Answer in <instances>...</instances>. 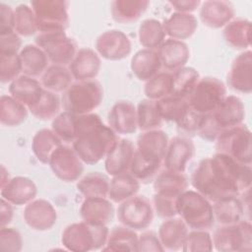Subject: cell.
<instances>
[{"label":"cell","instance_id":"6da1fadb","mask_svg":"<svg viewBox=\"0 0 252 252\" xmlns=\"http://www.w3.org/2000/svg\"><path fill=\"white\" fill-rule=\"evenodd\" d=\"M251 165L241 164L217 153L200 160L191 176V184L210 202L237 197L251 188Z\"/></svg>","mask_w":252,"mask_h":252},{"label":"cell","instance_id":"7a4b0ae2","mask_svg":"<svg viewBox=\"0 0 252 252\" xmlns=\"http://www.w3.org/2000/svg\"><path fill=\"white\" fill-rule=\"evenodd\" d=\"M117 134L95 113L77 115V135L72 147L84 163L95 164L106 157Z\"/></svg>","mask_w":252,"mask_h":252},{"label":"cell","instance_id":"3957f363","mask_svg":"<svg viewBox=\"0 0 252 252\" xmlns=\"http://www.w3.org/2000/svg\"><path fill=\"white\" fill-rule=\"evenodd\" d=\"M245 118V107L236 95H226L219 106L207 115L206 121L198 135L206 141H215L224 130L242 124Z\"/></svg>","mask_w":252,"mask_h":252},{"label":"cell","instance_id":"277c9868","mask_svg":"<svg viewBox=\"0 0 252 252\" xmlns=\"http://www.w3.org/2000/svg\"><path fill=\"white\" fill-rule=\"evenodd\" d=\"M177 215L191 229L209 230L214 226L213 205L194 190H185L176 199Z\"/></svg>","mask_w":252,"mask_h":252},{"label":"cell","instance_id":"5b68a950","mask_svg":"<svg viewBox=\"0 0 252 252\" xmlns=\"http://www.w3.org/2000/svg\"><path fill=\"white\" fill-rule=\"evenodd\" d=\"M102 97L103 90L98 81H76L63 93L61 105L64 111L83 115L92 113L100 104Z\"/></svg>","mask_w":252,"mask_h":252},{"label":"cell","instance_id":"8992f818","mask_svg":"<svg viewBox=\"0 0 252 252\" xmlns=\"http://www.w3.org/2000/svg\"><path fill=\"white\" fill-rule=\"evenodd\" d=\"M108 228L106 225H94L84 220L73 222L62 232L61 242L67 250L86 252L102 249L105 245Z\"/></svg>","mask_w":252,"mask_h":252},{"label":"cell","instance_id":"52a82bcc","mask_svg":"<svg viewBox=\"0 0 252 252\" xmlns=\"http://www.w3.org/2000/svg\"><path fill=\"white\" fill-rule=\"evenodd\" d=\"M35 24L39 33L50 32H65L69 27L68 7L65 0H32Z\"/></svg>","mask_w":252,"mask_h":252},{"label":"cell","instance_id":"ba28073f","mask_svg":"<svg viewBox=\"0 0 252 252\" xmlns=\"http://www.w3.org/2000/svg\"><path fill=\"white\" fill-rule=\"evenodd\" d=\"M215 142L217 153L226 155L241 164L251 165V132L246 125L222 131Z\"/></svg>","mask_w":252,"mask_h":252},{"label":"cell","instance_id":"9c48e42d","mask_svg":"<svg viewBox=\"0 0 252 252\" xmlns=\"http://www.w3.org/2000/svg\"><path fill=\"white\" fill-rule=\"evenodd\" d=\"M213 246L217 251H251L252 226L249 220L220 225L213 234Z\"/></svg>","mask_w":252,"mask_h":252},{"label":"cell","instance_id":"30bf717a","mask_svg":"<svg viewBox=\"0 0 252 252\" xmlns=\"http://www.w3.org/2000/svg\"><path fill=\"white\" fill-rule=\"evenodd\" d=\"M226 96L224 84L214 77L200 78L188 97L189 105L195 111L208 115L213 112Z\"/></svg>","mask_w":252,"mask_h":252},{"label":"cell","instance_id":"8fae6325","mask_svg":"<svg viewBox=\"0 0 252 252\" xmlns=\"http://www.w3.org/2000/svg\"><path fill=\"white\" fill-rule=\"evenodd\" d=\"M34 42L47 55L52 64L69 66L77 53V43L65 32H41Z\"/></svg>","mask_w":252,"mask_h":252},{"label":"cell","instance_id":"7c38bea8","mask_svg":"<svg viewBox=\"0 0 252 252\" xmlns=\"http://www.w3.org/2000/svg\"><path fill=\"white\" fill-rule=\"evenodd\" d=\"M116 215L122 225L134 230H145L153 222L154 208L146 196L134 195L119 203Z\"/></svg>","mask_w":252,"mask_h":252},{"label":"cell","instance_id":"4fadbf2b","mask_svg":"<svg viewBox=\"0 0 252 252\" xmlns=\"http://www.w3.org/2000/svg\"><path fill=\"white\" fill-rule=\"evenodd\" d=\"M48 164L53 174L64 182L78 180L84 171L82 159L68 145H60L52 153Z\"/></svg>","mask_w":252,"mask_h":252},{"label":"cell","instance_id":"5bb4252c","mask_svg":"<svg viewBox=\"0 0 252 252\" xmlns=\"http://www.w3.org/2000/svg\"><path fill=\"white\" fill-rule=\"evenodd\" d=\"M132 45L129 37L119 30L102 32L95 40V50L101 57L117 61L126 58L131 53Z\"/></svg>","mask_w":252,"mask_h":252},{"label":"cell","instance_id":"9a60e30c","mask_svg":"<svg viewBox=\"0 0 252 252\" xmlns=\"http://www.w3.org/2000/svg\"><path fill=\"white\" fill-rule=\"evenodd\" d=\"M195 153V146L186 136H175L169 140L162 164L165 169L184 172Z\"/></svg>","mask_w":252,"mask_h":252},{"label":"cell","instance_id":"2e32d148","mask_svg":"<svg viewBox=\"0 0 252 252\" xmlns=\"http://www.w3.org/2000/svg\"><path fill=\"white\" fill-rule=\"evenodd\" d=\"M252 52L244 50L237 55L227 74L228 86L239 93L250 94L252 91Z\"/></svg>","mask_w":252,"mask_h":252},{"label":"cell","instance_id":"e0dca14e","mask_svg":"<svg viewBox=\"0 0 252 252\" xmlns=\"http://www.w3.org/2000/svg\"><path fill=\"white\" fill-rule=\"evenodd\" d=\"M24 220L34 230H47L56 223L57 213L50 202L44 199H35L26 205Z\"/></svg>","mask_w":252,"mask_h":252},{"label":"cell","instance_id":"ac0fdd59","mask_svg":"<svg viewBox=\"0 0 252 252\" xmlns=\"http://www.w3.org/2000/svg\"><path fill=\"white\" fill-rule=\"evenodd\" d=\"M107 121L116 134L135 133L138 129L136 106L129 100L116 101L108 112Z\"/></svg>","mask_w":252,"mask_h":252},{"label":"cell","instance_id":"d6986e66","mask_svg":"<svg viewBox=\"0 0 252 252\" xmlns=\"http://www.w3.org/2000/svg\"><path fill=\"white\" fill-rule=\"evenodd\" d=\"M135 150L136 148L131 140L118 139L104 158L105 171L111 176L128 172Z\"/></svg>","mask_w":252,"mask_h":252},{"label":"cell","instance_id":"ffe728a7","mask_svg":"<svg viewBox=\"0 0 252 252\" xmlns=\"http://www.w3.org/2000/svg\"><path fill=\"white\" fill-rule=\"evenodd\" d=\"M0 194L1 198H4L12 205L22 206L34 200L37 194V188L32 179L24 176H16L0 187Z\"/></svg>","mask_w":252,"mask_h":252},{"label":"cell","instance_id":"44dd1931","mask_svg":"<svg viewBox=\"0 0 252 252\" xmlns=\"http://www.w3.org/2000/svg\"><path fill=\"white\" fill-rule=\"evenodd\" d=\"M234 17L233 5L228 1L210 0L201 3L200 19L211 29L225 27Z\"/></svg>","mask_w":252,"mask_h":252},{"label":"cell","instance_id":"7402d4cb","mask_svg":"<svg viewBox=\"0 0 252 252\" xmlns=\"http://www.w3.org/2000/svg\"><path fill=\"white\" fill-rule=\"evenodd\" d=\"M43 90L39 81L26 75H20L9 85L10 95L29 109L38 102Z\"/></svg>","mask_w":252,"mask_h":252},{"label":"cell","instance_id":"603a6c76","mask_svg":"<svg viewBox=\"0 0 252 252\" xmlns=\"http://www.w3.org/2000/svg\"><path fill=\"white\" fill-rule=\"evenodd\" d=\"M157 50L161 66L167 72H174L185 67L190 57V50L187 44L184 41L172 38L165 39Z\"/></svg>","mask_w":252,"mask_h":252},{"label":"cell","instance_id":"cb8c5ba5","mask_svg":"<svg viewBox=\"0 0 252 252\" xmlns=\"http://www.w3.org/2000/svg\"><path fill=\"white\" fill-rule=\"evenodd\" d=\"M100 65V58L96 51L91 48H81L69 65V70L76 81L94 80Z\"/></svg>","mask_w":252,"mask_h":252},{"label":"cell","instance_id":"d4e9b609","mask_svg":"<svg viewBox=\"0 0 252 252\" xmlns=\"http://www.w3.org/2000/svg\"><path fill=\"white\" fill-rule=\"evenodd\" d=\"M82 220L94 225H106L114 217V207L106 198L85 199L80 208Z\"/></svg>","mask_w":252,"mask_h":252},{"label":"cell","instance_id":"484cf974","mask_svg":"<svg viewBox=\"0 0 252 252\" xmlns=\"http://www.w3.org/2000/svg\"><path fill=\"white\" fill-rule=\"evenodd\" d=\"M188 233V226L184 220L178 217L164 220L160 224L158 236L164 250H182L183 243Z\"/></svg>","mask_w":252,"mask_h":252},{"label":"cell","instance_id":"4316f807","mask_svg":"<svg viewBox=\"0 0 252 252\" xmlns=\"http://www.w3.org/2000/svg\"><path fill=\"white\" fill-rule=\"evenodd\" d=\"M130 67L136 78L146 82L159 73L162 68L158 50L148 48H143L133 55Z\"/></svg>","mask_w":252,"mask_h":252},{"label":"cell","instance_id":"83f0119b","mask_svg":"<svg viewBox=\"0 0 252 252\" xmlns=\"http://www.w3.org/2000/svg\"><path fill=\"white\" fill-rule=\"evenodd\" d=\"M161 164V158L144 154L136 149L129 167V172L140 183L147 184L154 181L158 173L160 171Z\"/></svg>","mask_w":252,"mask_h":252},{"label":"cell","instance_id":"f1b7e54d","mask_svg":"<svg viewBox=\"0 0 252 252\" xmlns=\"http://www.w3.org/2000/svg\"><path fill=\"white\" fill-rule=\"evenodd\" d=\"M162 27L165 35L169 38L183 41L194 34L198 27V22L192 14L175 12L163 22Z\"/></svg>","mask_w":252,"mask_h":252},{"label":"cell","instance_id":"f546056e","mask_svg":"<svg viewBox=\"0 0 252 252\" xmlns=\"http://www.w3.org/2000/svg\"><path fill=\"white\" fill-rule=\"evenodd\" d=\"M23 75L36 78L48 68L49 59L45 52L36 44H27L19 52Z\"/></svg>","mask_w":252,"mask_h":252},{"label":"cell","instance_id":"4dcf8cb0","mask_svg":"<svg viewBox=\"0 0 252 252\" xmlns=\"http://www.w3.org/2000/svg\"><path fill=\"white\" fill-rule=\"evenodd\" d=\"M188 179L184 172H176L171 170H161L154 179L155 193L178 197L187 190Z\"/></svg>","mask_w":252,"mask_h":252},{"label":"cell","instance_id":"1f68e13d","mask_svg":"<svg viewBox=\"0 0 252 252\" xmlns=\"http://www.w3.org/2000/svg\"><path fill=\"white\" fill-rule=\"evenodd\" d=\"M213 213L215 221L220 225L232 224L242 220L245 208L239 196L229 197L215 202L213 205Z\"/></svg>","mask_w":252,"mask_h":252},{"label":"cell","instance_id":"d6a6232c","mask_svg":"<svg viewBox=\"0 0 252 252\" xmlns=\"http://www.w3.org/2000/svg\"><path fill=\"white\" fill-rule=\"evenodd\" d=\"M226 43L235 49H249L251 45V23L244 18L232 19L223 29Z\"/></svg>","mask_w":252,"mask_h":252},{"label":"cell","instance_id":"836d02e7","mask_svg":"<svg viewBox=\"0 0 252 252\" xmlns=\"http://www.w3.org/2000/svg\"><path fill=\"white\" fill-rule=\"evenodd\" d=\"M149 5L147 0H115L111 3V16L117 23L130 24L139 20Z\"/></svg>","mask_w":252,"mask_h":252},{"label":"cell","instance_id":"e575fe53","mask_svg":"<svg viewBox=\"0 0 252 252\" xmlns=\"http://www.w3.org/2000/svg\"><path fill=\"white\" fill-rule=\"evenodd\" d=\"M139 235L125 225L114 226L107 236L102 251H138Z\"/></svg>","mask_w":252,"mask_h":252},{"label":"cell","instance_id":"d590c367","mask_svg":"<svg viewBox=\"0 0 252 252\" xmlns=\"http://www.w3.org/2000/svg\"><path fill=\"white\" fill-rule=\"evenodd\" d=\"M73 76L66 66L52 64L40 76V84L44 90L60 94L64 93L72 84Z\"/></svg>","mask_w":252,"mask_h":252},{"label":"cell","instance_id":"8d00e7d4","mask_svg":"<svg viewBox=\"0 0 252 252\" xmlns=\"http://www.w3.org/2000/svg\"><path fill=\"white\" fill-rule=\"evenodd\" d=\"M168 142L169 140L166 133L159 129L144 131L137 138L136 149L144 154L163 159Z\"/></svg>","mask_w":252,"mask_h":252},{"label":"cell","instance_id":"74e56055","mask_svg":"<svg viewBox=\"0 0 252 252\" xmlns=\"http://www.w3.org/2000/svg\"><path fill=\"white\" fill-rule=\"evenodd\" d=\"M140 182L128 171L112 176L107 197L114 203H121L138 193Z\"/></svg>","mask_w":252,"mask_h":252},{"label":"cell","instance_id":"f35d334b","mask_svg":"<svg viewBox=\"0 0 252 252\" xmlns=\"http://www.w3.org/2000/svg\"><path fill=\"white\" fill-rule=\"evenodd\" d=\"M62 145L61 140L54 134L51 129L38 130L32 142V150L35 158L41 163H48L52 153Z\"/></svg>","mask_w":252,"mask_h":252},{"label":"cell","instance_id":"ab89813d","mask_svg":"<svg viewBox=\"0 0 252 252\" xmlns=\"http://www.w3.org/2000/svg\"><path fill=\"white\" fill-rule=\"evenodd\" d=\"M110 180L100 172H90L77 183V190L85 199L106 198Z\"/></svg>","mask_w":252,"mask_h":252},{"label":"cell","instance_id":"60d3db41","mask_svg":"<svg viewBox=\"0 0 252 252\" xmlns=\"http://www.w3.org/2000/svg\"><path fill=\"white\" fill-rule=\"evenodd\" d=\"M28 107L11 95H2L0 99V122L2 125L14 127L26 121Z\"/></svg>","mask_w":252,"mask_h":252},{"label":"cell","instance_id":"b9f144b4","mask_svg":"<svg viewBox=\"0 0 252 252\" xmlns=\"http://www.w3.org/2000/svg\"><path fill=\"white\" fill-rule=\"evenodd\" d=\"M138 129L142 132L156 130L161 127L162 117L158 111L157 101L145 98L139 101L137 107Z\"/></svg>","mask_w":252,"mask_h":252},{"label":"cell","instance_id":"7bdbcfd3","mask_svg":"<svg viewBox=\"0 0 252 252\" xmlns=\"http://www.w3.org/2000/svg\"><path fill=\"white\" fill-rule=\"evenodd\" d=\"M139 42L148 49H158L165 40L162 24L156 19H147L142 22L138 31Z\"/></svg>","mask_w":252,"mask_h":252},{"label":"cell","instance_id":"ee69618b","mask_svg":"<svg viewBox=\"0 0 252 252\" xmlns=\"http://www.w3.org/2000/svg\"><path fill=\"white\" fill-rule=\"evenodd\" d=\"M200 80L197 70L192 67H183L172 72V94L183 98L189 97L194 87Z\"/></svg>","mask_w":252,"mask_h":252},{"label":"cell","instance_id":"f6af8a7d","mask_svg":"<svg viewBox=\"0 0 252 252\" xmlns=\"http://www.w3.org/2000/svg\"><path fill=\"white\" fill-rule=\"evenodd\" d=\"M156 101L158 111L162 119L165 121L177 123L181 120L189 108V102L187 98L173 94H169Z\"/></svg>","mask_w":252,"mask_h":252},{"label":"cell","instance_id":"bcb514c9","mask_svg":"<svg viewBox=\"0 0 252 252\" xmlns=\"http://www.w3.org/2000/svg\"><path fill=\"white\" fill-rule=\"evenodd\" d=\"M172 84L171 72H159L146 82L144 86V94L149 99H161L172 94Z\"/></svg>","mask_w":252,"mask_h":252},{"label":"cell","instance_id":"7dc6e473","mask_svg":"<svg viewBox=\"0 0 252 252\" xmlns=\"http://www.w3.org/2000/svg\"><path fill=\"white\" fill-rule=\"evenodd\" d=\"M61 106V99L57 94L43 90L38 102L29 110L37 119L50 120L59 114Z\"/></svg>","mask_w":252,"mask_h":252},{"label":"cell","instance_id":"c3c4849f","mask_svg":"<svg viewBox=\"0 0 252 252\" xmlns=\"http://www.w3.org/2000/svg\"><path fill=\"white\" fill-rule=\"evenodd\" d=\"M51 130L61 142L72 144L77 135V115L68 111L59 113L52 120Z\"/></svg>","mask_w":252,"mask_h":252},{"label":"cell","instance_id":"681fc988","mask_svg":"<svg viewBox=\"0 0 252 252\" xmlns=\"http://www.w3.org/2000/svg\"><path fill=\"white\" fill-rule=\"evenodd\" d=\"M15 32L22 36H31L37 32L35 18L31 6L20 4L15 9Z\"/></svg>","mask_w":252,"mask_h":252},{"label":"cell","instance_id":"f907efd6","mask_svg":"<svg viewBox=\"0 0 252 252\" xmlns=\"http://www.w3.org/2000/svg\"><path fill=\"white\" fill-rule=\"evenodd\" d=\"M213 240L208 230L192 229L188 231L183 243V251H212Z\"/></svg>","mask_w":252,"mask_h":252},{"label":"cell","instance_id":"816d5d0a","mask_svg":"<svg viewBox=\"0 0 252 252\" xmlns=\"http://www.w3.org/2000/svg\"><path fill=\"white\" fill-rule=\"evenodd\" d=\"M206 118L207 115L195 111L189 105V108L184 116L181 118L180 121L176 123L177 129L181 134H183V136L186 137L198 135L199 131L201 130L202 126L206 121Z\"/></svg>","mask_w":252,"mask_h":252},{"label":"cell","instance_id":"f5cc1de1","mask_svg":"<svg viewBox=\"0 0 252 252\" xmlns=\"http://www.w3.org/2000/svg\"><path fill=\"white\" fill-rule=\"evenodd\" d=\"M22 64L19 53L0 54V81L3 84L11 83L20 76Z\"/></svg>","mask_w":252,"mask_h":252},{"label":"cell","instance_id":"db71d44e","mask_svg":"<svg viewBox=\"0 0 252 252\" xmlns=\"http://www.w3.org/2000/svg\"><path fill=\"white\" fill-rule=\"evenodd\" d=\"M176 197L155 193L153 196L154 212L163 220L176 217Z\"/></svg>","mask_w":252,"mask_h":252},{"label":"cell","instance_id":"11a10c76","mask_svg":"<svg viewBox=\"0 0 252 252\" xmlns=\"http://www.w3.org/2000/svg\"><path fill=\"white\" fill-rule=\"evenodd\" d=\"M23 239L18 229L14 227H0V249L6 252H18L22 250Z\"/></svg>","mask_w":252,"mask_h":252},{"label":"cell","instance_id":"9f6ffc18","mask_svg":"<svg viewBox=\"0 0 252 252\" xmlns=\"http://www.w3.org/2000/svg\"><path fill=\"white\" fill-rule=\"evenodd\" d=\"M138 251H164V248L154 230L145 229L138 237Z\"/></svg>","mask_w":252,"mask_h":252},{"label":"cell","instance_id":"6f0895ef","mask_svg":"<svg viewBox=\"0 0 252 252\" xmlns=\"http://www.w3.org/2000/svg\"><path fill=\"white\" fill-rule=\"evenodd\" d=\"M21 46L22 40L16 32L0 35V54H17Z\"/></svg>","mask_w":252,"mask_h":252},{"label":"cell","instance_id":"680465c9","mask_svg":"<svg viewBox=\"0 0 252 252\" xmlns=\"http://www.w3.org/2000/svg\"><path fill=\"white\" fill-rule=\"evenodd\" d=\"M15 32V12L14 9L1 2L0 3V35Z\"/></svg>","mask_w":252,"mask_h":252},{"label":"cell","instance_id":"91938a15","mask_svg":"<svg viewBox=\"0 0 252 252\" xmlns=\"http://www.w3.org/2000/svg\"><path fill=\"white\" fill-rule=\"evenodd\" d=\"M200 0H178V1H169L168 4L178 13H188L194 12L201 5Z\"/></svg>","mask_w":252,"mask_h":252},{"label":"cell","instance_id":"94428289","mask_svg":"<svg viewBox=\"0 0 252 252\" xmlns=\"http://www.w3.org/2000/svg\"><path fill=\"white\" fill-rule=\"evenodd\" d=\"M0 227L7 226L13 218V207L10 202L1 198L0 203Z\"/></svg>","mask_w":252,"mask_h":252},{"label":"cell","instance_id":"6125c7cd","mask_svg":"<svg viewBox=\"0 0 252 252\" xmlns=\"http://www.w3.org/2000/svg\"><path fill=\"white\" fill-rule=\"evenodd\" d=\"M10 179L11 178H10V174H9L8 170L5 168L4 165H1V182H0L1 185H0V187L5 185Z\"/></svg>","mask_w":252,"mask_h":252}]
</instances>
